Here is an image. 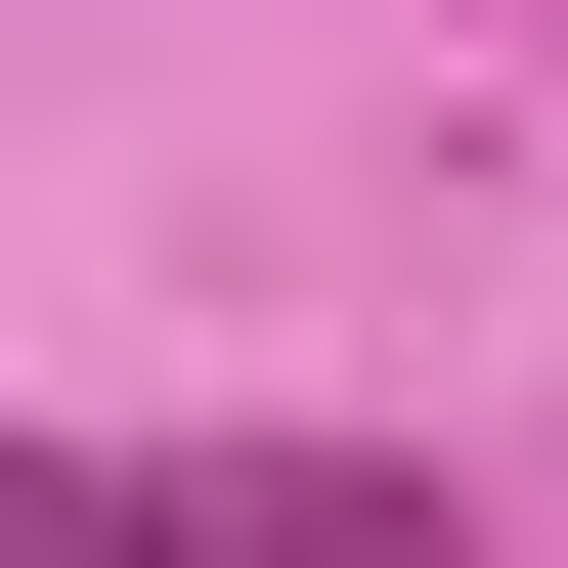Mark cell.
<instances>
[{
	"label": "cell",
	"instance_id": "1",
	"mask_svg": "<svg viewBox=\"0 0 568 568\" xmlns=\"http://www.w3.org/2000/svg\"><path fill=\"white\" fill-rule=\"evenodd\" d=\"M0 568H481L437 437H0Z\"/></svg>",
	"mask_w": 568,
	"mask_h": 568
}]
</instances>
